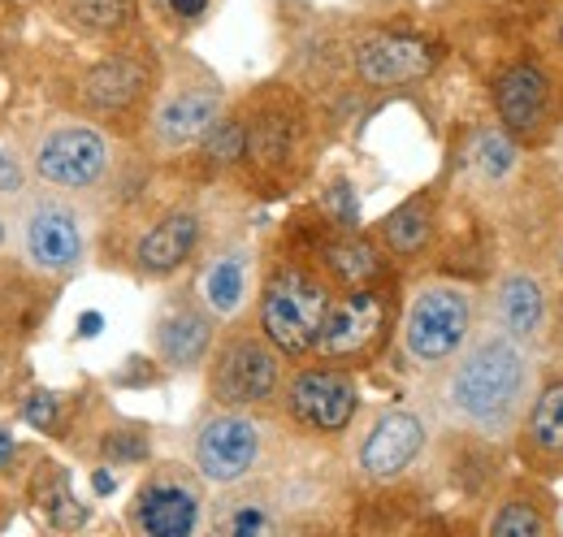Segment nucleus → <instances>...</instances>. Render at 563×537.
Returning a JSON list of instances; mask_svg holds the SVG:
<instances>
[{"label": "nucleus", "instance_id": "393cba45", "mask_svg": "<svg viewBox=\"0 0 563 537\" xmlns=\"http://www.w3.org/2000/svg\"><path fill=\"white\" fill-rule=\"evenodd\" d=\"M62 13L82 35H122L135 22V0H62Z\"/></svg>", "mask_w": 563, "mask_h": 537}, {"label": "nucleus", "instance_id": "473e14b6", "mask_svg": "<svg viewBox=\"0 0 563 537\" xmlns=\"http://www.w3.org/2000/svg\"><path fill=\"white\" fill-rule=\"evenodd\" d=\"M325 217L334 221V230H355L360 208H355V196L347 183H334V187L325 191Z\"/></svg>", "mask_w": 563, "mask_h": 537}, {"label": "nucleus", "instance_id": "4c0bfd02", "mask_svg": "<svg viewBox=\"0 0 563 537\" xmlns=\"http://www.w3.org/2000/svg\"><path fill=\"white\" fill-rule=\"evenodd\" d=\"M91 490H96V494H113V490H118V481H113V472H104V469H96V472H91Z\"/></svg>", "mask_w": 563, "mask_h": 537}, {"label": "nucleus", "instance_id": "72a5a7b5", "mask_svg": "<svg viewBox=\"0 0 563 537\" xmlns=\"http://www.w3.org/2000/svg\"><path fill=\"white\" fill-rule=\"evenodd\" d=\"M0 200H26V169L9 147H0Z\"/></svg>", "mask_w": 563, "mask_h": 537}, {"label": "nucleus", "instance_id": "cd10ccee", "mask_svg": "<svg viewBox=\"0 0 563 537\" xmlns=\"http://www.w3.org/2000/svg\"><path fill=\"white\" fill-rule=\"evenodd\" d=\"M490 534L494 537H538V534H547V516L533 512L529 503L511 498V503H503V507L494 512Z\"/></svg>", "mask_w": 563, "mask_h": 537}, {"label": "nucleus", "instance_id": "9d476101", "mask_svg": "<svg viewBox=\"0 0 563 537\" xmlns=\"http://www.w3.org/2000/svg\"><path fill=\"white\" fill-rule=\"evenodd\" d=\"M282 407L295 425L312 429V434H343L360 412V386L347 369L339 364H308L299 373H290V382H282Z\"/></svg>", "mask_w": 563, "mask_h": 537}, {"label": "nucleus", "instance_id": "f03ea898", "mask_svg": "<svg viewBox=\"0 0 563 537\" xmlns=\"http://www.w3.org/2000/svg\"><path fill=\"white\" fill-rule=\"evenodd\" d=\"M330 299L334 286L325 268H312L308 261H282L261 286L256 326L282 355H308L317 347Z\"/></svg>", "mask_w": 563, "mask_h": 537}, {"label": "nucleus", "instance_id": "20e7f679", "mask_svg": "<svg viewBox=\"0 0 563 537\" xmlns=\"http://www.w3.org/2000/svg\"><path fill=\"white\" fill-rule=\"evenodd\" d=\"M278 347L256 330H230L209 360V399L217 407H265L282 395L286 369Z\"/></svg>", "mask_w": 563, "mask_h": 537}, {"label": "nucleus", "instance_id": "f8f14e48", "mask_svg": "<svg viewBox=\"0 0 563 537\" xmlns=\"http://www.w3.org/2000/svg\"><path fill=\"white\" fill-rule=\"evenodd\" d=\"M200 485L183 469H156L131 503V525L147 537H191L200 529Z\"/></svg>", "mask_w": 563, "mask_h": 537}, {"label": "nucleus", "instance_id": "39448f33", "mask_svg": "<svg viewBox=\"0 0 563 537\" xmlns=\"http://www.w3.org/2000/svg\"><path fill=\"white\" fill-rule=\"evenodd\" d=\"M473 335V295L460 282H421L404 313V351L421 364L438 369Z\"/></svg>", "mask_w": 563, "mask_h": 537}, {"label": "nucleus", "instance_id": "c85d7f7f", "mask_svg": "<svg viewBox=\"0 0 563 537\" xmlns=\"http://www.w3.org/2000/svg\"><path fill=\"white\" fill-rule=\"evenodd\" d=\"M62 412H66V399L57 395V391H31L22 407H18V416L31 425V429H40V434H62Z\"/></svg>", "mask_w": 563, "mask_h": 537}, {"label": "nucleus", "instance_id": "f257e3e1", "mask_svg": "<svg viewBox=\"0 0 563 537\" xmlns=\"http://www.w3.org/2000/svg\"><path fill=\"white\" fill-rule=\"evenodd\" d=\"M529 399V355L511 335H490L464 351L446 377V412L477 429L507 434Z\"/></svg>", "mask_w": 563, "mask_h": 537}, {"label": "nucleus", "instance_id": "c9c22d12", "mask_svg": "<svg viewBox=\"0 0 563 537\" xmlns=\"http://www.w3.org/2000/svg\"><path fill=\"white\" fill-rule=\"evenodd\" d=\"M169 9H174L178 18H187V22H191V18H200V13L209 9V0H169Z\"/></svg>", "mask_w": 563, "mask_h": 537}, {"label": "nucleus", "instance_id": "ddd939ff", "mask_svg": "<svg viewBox=\"0 0 563 537\" xmlns=\"http://www.w3.org/2000/svg\"><path fill=\"white\" fill-rule=\"evenodd\" d=\"M156 91V66L143 53H113L78 78V105L96 118H126Z\"/></svg>", "mask_w": 563, "mask_h": 537}, {"label": "nucleus", "instance_id": "f704fd0d", "mask_svg": "<svg viewBox=\"0 0 563 537\" xmlns=\"http://www.w3.org/2000/svg\"><path fill=\"white\" fill-rule=\"evenodd\" d=\"M13 456H18V438H13V429H9V425H0V472H9Z\"/></svg>", "mask_w": 563, "mask_h": 537}, {"label": "nucleus", "instance_id": "c756f323", "mask_svg": "<svg viewBox=\"0 0 563 537\" xmlns=\"http://www.w3.org/2000/svg\"><path fill=\"white\" fill-rule=\"evenodd\" d=\"M147 434L143 429H109L100 438V456L104 464H143L147 460Z\"/></svg>", "mask_w": 563, "mask_h": 537}, {"label": "nucleus", "instance_id": "2f4dec72", "mask_svg": "<svg viewBox=\"0 0 563 537\" xmlns=\"http://www.w3.org/2000/svg\"><path fill=\"white\" fill-rule=\"evenodd\" d=\"M221 529L234 537H252V534H269L274 529V516L265 512V507H256V503H243L239 512H230L225 520H221Z\"/></svg>", "mask_w": 563, "mask_h": 537}, {"label": "nucleus", "instance_id": "5701e85b", "mask_svg": "<svg viewBox=\"0 0 563 537\" xmlns=\"http://www.w3.org/2000/svg\"><path fill=\"white\" fill-rule=\"evenodd\" d=\"M26 494H31V503H40L44 520H48L53 529H62V534H74V529H82V525L91 520V512L74 498L70 472L62 469V464H40V469L31 472Z\"/></svg>", "mask_w": 563, "mask_h": 537}, {"label": "nucleus", "instance_id": "423d86ee", "mask_svg": "<svg viewBox=\"0 0 563 537\" xmlns=\"http://www.w3.org/2000/svg\"><path fill=\"white\" fill-rule=\"evenodd\" d=\"M31 174L66 196L96 191L113 174V143L109 134L87 122H62L35 139L31 147Z\"/></svg>", "mask_w": 563, "mask_h": 537}, {"label": "nucleus", "instance_id": "58836bf2", "mask_svg": "<svg viewBox=\"0 0 563 537\" xmlns=\"http://www.w3.org/2000/svg\"><path fill=\"white\" fill-rule=\"evenodd\" d=\"M555 335H560V347H563V308H560V321H555Z\"/></svg>", "mask_w": 563, "mask_h": 537}, {"label": "nucleus", "instance_id": "4468645a", "mask_svg": "<svg viewBox=\"0 0 563 537\" xmlns=\"http://www.w3.org/2000/svg\"><path fill=\"white\" fill-rule=\"evenodd\" d=\"M352 66L364 87H404V83H421L424 74H433L438 48L421 35L368 31L352 48Z\"/></svg>", "mask_w": 563, "mask_h": 537}, {"label": "nucleus", "instance_id": "b1692460", "mask_svg": "<svg viewBox=\"0 0 563 537\" xmlns=\"http://www.w3.org/2000/svg\"><path fill=\"white\" fill-rule=\"evenodd\" d=\"M377 239L386 243L390 256H421L433 239V196L421 191L399 204L395 212H386L377 226Z\"/></svg>", "mask_w": 563, "mask_h": 537}, {"label": "nucleus", "instance_id": "f3484780", "mask_svg": "<svg viewBox=\"0 0 563 537\" xmlns=\"http://www.w3.org/2000/svg\"><path fill=\"white\" fill-rule=\"evenodd\" d=\"M494 109L511 134H538L551 118V78L538 66H511L494 83Z\"/></svg>", "mask_w": 563, "mask_h": 537}, {"label": "nucleus", "instance_id": "bb28decb", "mask_svg": "<svg viewBox=\"0 0 563 537\" xmlns=\"http://www.w3.org/2000/svg\"><path fill=\"white\" fill-rule=\"evenodd\" d=\"M243 152H247V118H217V127H212L205 139H200V161H205V169L209 174H225V169H234V165H243Z\"/></svg>", "mask_w": 563, "mask_h": 537}, {"label": "nucleus", "instance_id": "e433bc0d", "mask_svg": "<svg viewBox=\"0 0 563 537\" xmlns=\"http://www.w3.org/2000/svg\"><path fill=\"white\" fill-rule=\"evenodd\" d=\"M100 330H104V317L100 313H82L78 317V338H96Z\"/></svg>", "mask_w": 563, "mask_h": 537}, {"label": "nucleus", "instance_id": "412c9836", "mask_svg": "<svg viewBox=\"0 0 563 537\" xmlns=\"http://www.w3.org/2000/svg\"><path fill=\"white\" fill-rule=\"evenodd\" d=\"M247 291H252V256L243 248L212 256L209 268L200 273V304L212 317H234L247 304Z\"/></svg>", "mask_w": 563, "mask_h": 537}, {"label": "nucleus", "instance_id": "6ab92c4d", "mask_svg": "<svg viewBox=\"0 0 563 537\" xmlns=\"http://www.w3.org/2000/svg\"><path fill=\"white\" fill-rule=\"evenodd\" d=\"M520 451L538 469H560L563 464V377L547 382L542 395L533 399L529 416H525Z\"/></svg>", "mask_w": 563, "mask_h": 537}, {"label": "nucleus", "instance_id": "7ed1b4c3", "mask_svg": "<svg viewBox=\"0 0 563 537\" xmlns=\"http://www.w3.org/2000/svg\"><path fill=\"white\" fill-rule=\"evenodd\" d=\"M18 252L40 277H74L87 261V230L66 191H35L18 208Z\"/></svg>", "mask_w": 563, "mask_h": 537}, {"label": "nucleus", "instance_id": "4be33fe9", "mask_svg": "<svg viewBox=\"0 0 563 537\" xmlns=\"http://www.w3.org/2000/svg\"><path fill=\"white\" fill-rule=\"evenodd\" d=\"M321 268L339 286H368V282H377L386 273V261H382L373 239H364L355 230H339L334 239L321 243Z\"/></svg>", "mask_w": 563, "mask_h": 537}, {"label": "nucleus", "instance_id": "9b49d317", "mask_svg": "<svg viewBox=\"0 0 563 537\" xmlns=\"http://www.w3.org/2000/svg\"><path fill=\"white\" fill-rule=\"evenodd\" d=\"M265 447L261 425L247 416V407H217L209 420H200L196 442H191V460L196 472L212 485H234L256 469Z\"/></svg>", "mask_w": 563, "mask_h": 537}, {"label": "nucleus", "instance_id": "0eeeda50", "mask_svg": "<svg viewBox=\"0 0 563 537\" xmlns=\"http://www.w3.org/2000/svg\"><path fill=\"white\" fill-rule=\"evenodd\" d=\"M390 326V295L382 286H343V295L330 299V313L321 321L317 335V355L330 364H347V360H368Z\"/></svg>", "mask_w": 563, "mask_h": 537}, {"label": "nucleus", "instance_id": "a211bd4d", "mask_svg": "<svg viewBox=\"0 0 563 537\" xmlns=\"http://www.w3.org/2000/svg\"><path fill=\"white\" fill-rule=\"evenodd\" d=\"M156 351L169 369H200L212 351V313L178 299L156 317Z\"/></svg>", "mask_w": 563, "mask_h": 537}, {"label": "nucleus", "instance_id": "a878e982", "mask_svg": "<svg viewBox=\"0 0 563 537\" xmlns=\"http://www.w3.org/2000/svg\"><path fill=\"white\" fill-rule=\"evenodd\" d=\"M44 308H53V295H48V299H44V295L31 299L26 273H13V282L0 277V330H9V335H31V330L40 326Z\"/></svg>", "mask_w": 563, "mask_h": 537}, {"label": "nucleus", "instance_id": "6e6552de", "mask_svg": "<svg viewBox=\"0 0 563 537\" xmlns=\"http://www.w3.org/2000/svg\"><path fill=\"white\" fill-rule=\"evenodd\" d=\"M225 113V91L221 83L205 74V69H187V74H174L161 91V100L152 105V139L156 147L165 152H178V147H191L200 143L205 134L217 127V118Z\"/></svg>", "mask_w": 563, "mask_h": 537}, {"label": "nucleus", "instance_id": "ea45409f", "mask_svg": "<svg viewBox=\"0 0 563 537\" xmlns=\"http://www.w3.org/2000/svg\"><path fill=\"white\" fill-rule=\"evenodd\" d=\"M0 243H4V221H0Z\"/></svg>", "mask_w": 563, "mask_h": 537}, {"label": "nucleus", "instance_id": "1a4fd4ad", "mask_svg": "<svg viewBox=\"0 0 563 537\" xmlns=\"http://www.w3.org/2000/svg\"><path fill=\"white\" fill-rule=\"evenodd\" d=\"M303 139L308 118L290 96H261L256 113H247V152L243 165L261 183H286L303 165Z\"/></svg>", "mask_w": 563, "mask_h": 537}, {"label": "nucleus", "instance_id": "2eb2a0df", "mask_svg": "<svg viewBox=\"0 0 563 537\" xmlns=\"http://www.w3.org/2000/svg\"><path fill=\"white\" fill-rule=\"evenodd\" d=\"M421 451L424 420L408 407H390L368 425V434L355 451V469L368 481H395L421 460Z\"/></svg>", "mask_w": 563, "mask_h": 537}, {"label": "nucleus", "instance_id": "dca6fc26", "mask_svg": "<svg viewBox=\"0 0 563 537\" xmlns=\"http://www.w3.org/2000/svg\"><path fill=\"white\" fill-rule=\"evenodd\" d=\"M200 243V212L191 208H174L165 217H156L135 243V268L143 277H169L196 256Z\"/></svg>", "mask_w": 563, "mask_h": 537}, {"label": "nucleus", "instance_id": "aec40b11", "mask_svg": "<svg viewBox=\"0 0 563 537\" xmlns=\"http://www.w3.org/2000/svg\"><path fill=\"white\" fill-rule=\"evenodd\" d=\"M494 317L503 326V335H511L516 342H533L547 326V295L529 273H511L498 282L494 295Z\"/></svg>", "mask_w": 563, "mask_h": 537}, {"label": "nucleus", "instance_id": "7c9ffc66", "mask_svg": "<svg viewBox=\"0 0 563 537\" xmlns=\"http://www.w3.org/2000/svg\"><path fill=\"white\" fill-rule=\"evenodd\" d=\"M511 165H516V147H511L507 134H498V131L477 134V169H482L486 178H507Z\"/></svg>", "mask_w": 563, "mask_h": 537}]
</instances>
